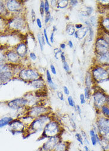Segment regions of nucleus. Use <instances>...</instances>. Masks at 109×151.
I'll use <instances>...</instances> for the list:
<instances>
[{"mask_svg":"<svg viewBox=\"0 0 109 151\" xmlns=\"http://www.w3.org/2000/svg\"><path fill=\"white\" fill-rule=\"evenodd\" d=\"M19 76L20 79L26 81L32 82L34 80L40 78L39 73L37 71L31 69H23L20 70Z\"/></svg>","mask_w":109,"mask_h":151,"instance_id":"423d86ee","label":"nucleus"},{"mask_svg":"<svg viewBox=\"0 0 109 151\" xmlns=\"http://www.w3.org/2000/svg\"><path fill=\"white\" fill-rule=\"evenodd\" d=\"M79 151H84L83 149H79Z\"/></svg>","mask_w":109,"mask_h":151,"instance_id":"052dcab7","label":"nucleus"},{"mask_svg":"<svg viewBox=\"0 0 109 151\" xmlns=\"http://www.w3.org/2000/svg\"><path fill=\"white\" fill-rule=\"evenodd\" d=\"M10 26L16 29H21L24 24V21L21 17H16L9 22Z\"/></svg>","mask_w":109,"mask_h":151,"instance_id":"ddd939ff","label":"nucleus"},{"mask_svg":"<svg viewBox=\"0 0 109 151\" xmlns=\"http://www.w3.org/2000/svg\"><path fill=\"white\" fill-rule=\"evenodd\" d=\"M93 36H94V32L93 29L90 27H89V34H88V42H91L92 41L93 39Z\"/></svg>","mask_w":109,"mask_h":151,"instance_id":"72a5a7b5","label":"nucleus"},{"mask_svg":"<svg viewBox=\"0 0 109 151\" xmlns=\"http://www.w3.org/2000/svg\"><path fill=\"white\" fill-rule=\"evenodd\" d=\"M60 47H61L62 49H65V48H66V45H65V44H64V43L61 44H60Z\"/></svg>","mask_w":109,"mask_h":151,"instance_id":"13d9d810","label":"nucleus"},{"mask_svg":"<svg viewBox=\"0 0 109 151\" xmlns=\"http://www.w3.org/2000/svg\"><path fill=\"white\" fill-rule=\"evenodd\" d=\"M49 10V5L48 1L46 0V1H45V13H48Z\"/></svg>","mask_w":109,"mask_h":151,"instance_id":"37998d69","label":"nucleus"},{"mask_svg":"<svg viewBox=\"0 0 109 151\" xmlns=\"http://www.w3.org/2000/svg\"><path fill=\"white\" fill-rule=\"evenodd\" d=\"M62 133V127L59 123L54 120H51L45 125L39 139L42 140L45 138L48 139L57 136H61Z\"/></svg>","mask_w":109,"mask_h":151,"instance_id":"f257e3e1","label":"nucleus"},{"mask_svg":"<svg viewBox=\"0 0 109 151\" xmlns=\"http://www.w3.org/2000/svg\"><path fill=\"white\" fill-rule=\"evenodd\" d=\"M92 77L91 75L88 72L87 74V76L85 78V84H86V87H91V84H92V82H93V80H92Z\"/></svg>","mask_w":109,"mask_h":151,"instance_id":"c85d7f7f","label":"nucleus"},{"mask_svg":"<svg viewBox=\"0 0 109 151\" xmlns=\"http://www.w3.org/2000/svg\"><path fill=\"white\" fill-rule=\"evenodd\" d=\"M50 68H51V70L52 73L54 75H56L57 72H56V70L55 66H54L53 65H51Z\"/></svg>","mask_w":109,"mask_h":151,"instance_id":"a18cd8bd","label":"nucleus"},{"mask_svg":"<svg viewBox=\"0 0 109 151\" xmlns=\"http://www.w3.org/2000/svg\"><path fill=\"white\" fill-rule=\"evenodd\" d=\"M93 78L97 83H103L109 79V73L108 71L101 67L97 66L93 71Z\"/></svg>","mask_w":109,"mask_h":151,"instance_id":"39448f33","label":"nucleus"},{"mask_svg":"<svg viewBox=\"0 0 109 151\" xmlns=\"http://www.w3.org/2000/svg\"><path fill=\"white\" fill-rule=\"evenodd\" d=\"M97 133L101 138L109 141V119L102 116L97 119Z\"/></svg>","mask_w":109,"mask_h":151,"instance_id":"7ed1b4c3","label":"nucleus"},{"mask_svg":"<svg viewBox=\"0 0 109 151\" xmlns=\"http://www.w3.org/2000/svg\"><path fill=\"white\" fill-rule=\"evenodd\" d=\"M91 90H90V87H86L84 90V96L85 97L86 100H89L90 99L91 97Z\"/></svg>","mask_w":109,"mask_h":151,"instance_id":"473e14b6","label":"nucleus"},{"mask_svg":"<svg viewBox=\"0 0 109 151\" xmlns=\"http://www.w3.org/2000/svg\"><path fill=\"white\" fill-rule=\"evenodd\" d=\"M46 76H47V82L48 84L49 85V86L53 90H56V84H54L52 81L51 76V74L49 73V71L48 70H47L46 72Z\"/></svg>","mask_w":109,"mask_h":151,"instance_id":"393cba45","label":"nucleus"},{"mask_svg":"<svg viewBox=\"0 0 109 151\" xmlns=\"http://www.w3.org/2000/svg\"><path fill=\"white\" fill-rule=\"evenodd\" d=\"M44 38L45 39V41H46V42L47 44L49 45L50 47H51V45L49 41V40H48V35H47V31H46V29H44Z\"/></svg>","mask_w":109,"mask_h":151,"instance_id":"4c0bfd02","label":"nucleus"},{"mask_svg":"<svg viewBox=\"0 0 109 151\" xmlns=\"http://www.w3.org/2000/svg\"><path fill=\"white\" fill-rule=\"evenodd\" d=\"M57 97H59V99L62 100V101H64L65 100V99H64V96H63V94L62 93V92L61 91H58L57 93Z\"/></svg>","mask_w":109,"mask_h":151,"instance_id":"79ce46f5","label":"nucleus"},{"mask_svg":"<svg viewBox=\"0 0 109 151\" xmlns=\"http://www.w3.org/2000/svg\"><path fill=\"white\" fill-rule=\"evenodd\" d=\"M28 104V100L26 98H17L11 100L7 104V106L14 110H19L25 107Z\"/></svg>","mask_w":109,"mask_h":151,"instance_id":"9d476101","label":"nucleus"},{"mask_svg":"<svg viewBox=\"0 0 109 151\" xmlns=\"http://www.w3.org/2000/svg\"><path fill=\"white\" fill-rule=\"evenodd\" d=\"M101 27L105 32L109 34V18L106 17L101 21Z\"/></svg>","mask_w":109,"mask_h":151,"instance_id":"b1692460","label":"nucleus"},{"mask_svg":"<svg viewBox=\"0 0 109 151\" xmlns=\"http://www.w3.org/2000/svg\"><path fill=\"white\" fill-rule=\"evenodd\" d=\"M37 25L38 26V27L39 28H42V23H41V21L39 19H37Z\"/></svg>","mask_w":109,"mask_h":151,"instance_id":"8fccbe9b","label":"nucleus"},{"mask_svg":"<svg viewBox=\"0 0 109 151\" xmlns=\"http://www.w3.org/2000/svg\"><path fill=\"white\" fill-rule=\"evenodd\" d=\"M77 3H78V1H75V0H74V1H70V4L72 7H75V6H76L77 4Z\"/></svg>","mask_w":109,"mask_h":151,"instance_id":"3c124183","label":"nucleus"},{"mask_svg":"<svg viewBox=\"0 0 109 151\" xmlns=\"http://www.w3.org/2000/svg\"><path fill=\"white\" fill-rule=\"evenodd\" d=\"M94 105L97 111H100L101 108L108 104L109 96L101 90H97L93 94Z\"/></svg>","mask_w":109,"mask_h":151,"instance_id":"20e7f679","label":"nucleus"},{"mask_svg":"<svg viewBox=\"0 0 109 151\" xmlns=\"http://www.w3.org/2000/svg\"><path fill=\"white\" fill-rule=\"evenodd\" d=\"M68 45L70 47V48H72L73 47V42H72V41H68Z\"/></svg>","mask_w":109,"mask_h":151,"instance_id":"4d7b16f0","label":"nucleus"},{"mask_svg":"<svg viewBox=\"0 0 109 151\" xmlns=\"http://www.w3.org/2000/svg\"><path fill=\"white\" fill-rule=\"evenodd\" d=\"M60 57H61V59H62V60L63 62H66V58H65V53L64 52H62V53L60 55Z\"/></svg>","mask_w":109,"mask_h":151,"instance_id":"603ef678","label":"nucleus"},{"mask_svg":"<svg viewBox=\"0 0 109 151\" xmlns=\"http://www.w3.org/2000/svg\"><path fill=\"white\" fill-rule=\"evenodd\" d=\"M75 138L76 139V140L78 142V143L82 145L83 146L84 145V138L82 137V136L81 135L80 133H76L75 134Z\"/></svg>","mask_w":109,"mask_h":151,"instance_id":"7c9ffc66","label":"nucleus"},{"mask_svg":"<svg viewBox=\"0 0 109 151\" xmlns=\"http://www.w3.org/2000/svg\"><path fill=\"white\" fill-rule=\"evenodd\" d=\"M14 119L10 116L3 117L0 120V127L3 128L6 125H9Z\"/></svg>","mask_w":109,"mask_h":151,"instance_id":"5701e85b","label":"nucleus"},{"mask_svg":"<svg viewBox=\"0 0 109 151\" xmlns=\"http://www.w3.org/2000/svg\"><path fill=\"white\" fill-rule=\"evenodd\" d=\"M70 143L69 142L60 141L53 151H69Z\"/></svg>","mask_w":109,"mask_h":151,"instance_id":"4468645a","label":"nucleus"},{"mask_svg":"<svg viewBox=\"0 0 109 151\" xmlns=\"http://www.w3.org/2000/svg\"><path fill=\"white\" fill-rule=\"evenodd\" d=\"M107 71H108V73H109V67H108V69H107Z\"/></svg>","mask_w":109,"mask_h":151,"instance_id":"680f3d73","label":"nucleus"},{"mask_svg":"<svg viewBox=\"0 0 109 151\" xmlns=\"http://www.w3.org/2000/svg\"><path fill=\"white\" fill-rule=\"evenodd\" d=\"M56 30H57L56 27V26H54V27H53V32H55Z\"/></svg>","mask_w":109,"mask_h":151,"instance_id":"bf43d9fd","label":"nucleus"},{"mask_svg":"<svg viewBox=\"0 0 109 151\" xmlns=\"http://www.w3.org/2000/svg\"><path fill=\"white\" fill-rule=\"evenodd\" d=\"M7 58L9 61L12 63H16L19 60V56L17 53L14 52H10L7 53Z\"/></svg>","mask_w":109,"mask_h":151,"instance_id":"412c9836","label":"nucleus"},{"mask_svg":"<svg viewBox=\"0 0 109 151\" xmlns=\"http://www.w3.org/2000/svg\"><path fill=\"white\" fill-rule=\"evenodd\" d=\"M54 54H55L56 58L57 59H58V58H57L58 55L60 54V53H62V50L60 49H59V48H55V49L54 50Z\"/></svg>","mask_w":109,"mask_h":151,"instance_id":"58836bf2","label":"nucleus"},{"mask_svg":"<svg viewBox=\"0 0 109 151\" xmlns=\"http://www.w3.org/2000/svg\"><path fill=\"white\" fill-rule=\"evenodd\" d=\"M66 32L67 34L69 35H73V34H75L76 31H75V27L74 25L72 24H69L67 26L66 28Z\"/></svg>","mask_w":109,"mask_h":151,"instance_id":"cd10ccee","label":"nucleus"},{"mask_svg":"<svg viewBox=\"0 0 109 151\" xmlns=\"http://www.w3.org/2000/svg\"><path fill=\"white\" fill-rule=\"evenodd\" d=\"M31 18H32V22H34L35 21V19H36V14H35V12L33 9L31 10Z\"/></svg>","mask_w":109,"mask_h":151,"instance_id":"c03bdc74","label":"nucleus"},{"mask_svg":"<svg viewBox=\"0 0 109 151\" xmlns=\"http://www.w3.org/2000/svg\"><path fill=\"white\" fill-rule=\"evenodd\" d=\"M75 27V28H77V29H81L82 28H83V26H82V24H76Z\"/></svg>","mask_w":109,"mask_h":151,"instance_id":"6e6d98bb","label":"nucleus"},{"mask_svg":"<svg viewBox=\"0 0 109 151\" xmlns=\"http://www.w3.org/2000/svg\"><path fill=\"white\" fill-rule=\"evenodd\" d=\"M60 141H62L60 136L48 138L47 140L43 143L42 146L39 147L38 151H53Z\"/></svg>","mask_w":109,"mask_h":151,"instance_id":"0eeeda50","label":"nucleus"},{"mask_svg":"<svg viewBox=\"0 0 109 151\" xmlns=\"http://www.w3.org/2000/svg\"><path fill=\"white\" fill-rule=\"evenodd\" d=\"M51 120V118L47 114L34 119L27 129L28 133H29V136L43 131L45 125Z\"/></svg>","mask_w":109,"mask_h":151,"instance_id":"f03ea898","label":"nucleus"},{"mask_svg":"<svg viewBox=\"0 0 109 151\" xmlns=\"http://www.w3.org/2000/svg\"><path fill=\"white\" fill-rule=\"evenodd\" d=\"M95 51L98 56L109 52V44L103 38H98L95 42Z\"/></svg>","mask_w":109,"mask_h":151,"instance_id":"1a4fd4ad","label":"nucleus"},{"mask_svg":"<svg viewBox=\"0 0 109 151\" xmlns=\"http://www.w3.org/2000/svg\"><path fill=\"white\" fill-rule=\"evenodd\" d=\"M90 140L91 144L93 146H95L99 142L100 140V137L98 133H96V132L92 129L90 131Z\"/></svg>","mask_w":109,"mask_h":151,"instance_id":"f3484780","label":"nucleus"},{"mask_svg":"<svg viewBox=\"0 0 109 151\" xmlns=\"http://www.w3.org/2000/svg\"><path fill=\"white\" fill-rule=\"evenodd\" d=\"M69 1L67 0H60L57 1V7L60 9H65L68 6Z\"/></svg>","mask_w":109,"mask_h":151,"instance_id":"c756f323","label":"nucleus"},{"mask_svg":"<svg viewBox=\"0 0 109 151\" xmlns=\"http://www.w3.org/2000/svg\"><path fill=\"white\" fill-rule=\"evenodd\" d=\"M63 88L64 93H65L66 95H69V94H70V91H69V88H68L66 86H63Z\"/></svg>","mask_w":109,"mask_h":151,"instance_id":"49530a36","label":"nucleus"},{"mask_svg":"<svg viewBox=\"0 0 109 151\" xmlns=\"http://www.w3.org/2000/svg\"><path fill=\"white\" fill-rule=\"evenodd\" d=\"M83 150L84 151H91L90 149V147H89V146H87V145H85L83 147Z\"/></svg>","mask_w":109,"mask_h":151,"instance_id":"5fc2aeb1","label":"nucleus"},{"mask_svg":"<svg viewBox=\"0 0 109 151\" xmlns=\"http://www.w3.org/2000/svg\"><path fill=\"white\" fill-rule=\"evenodd\" d=\"M54 32H52L51 34V36H50V41L51 43L54 42Z\"/></svg>","mask_w":109,"mask_h":151,"instance_id":"864d4df0","label":"nucleus"},{"mask_svg":"<svg viewBox=\"0 0 109 151\" xmlns=\"http://www.w3.org/2000/svg\"><path fill=\"white\" fill-rule=\"evenodd\" d=\"M9 125L10 127L11 132L13 134H20L24 132V129H25L24 125L23 122L19 119H14Z\"/></svg>","mask_w":109,"mask_h":151,"instance_id":"9b49d317","label":"nucleus"},{"mask_svg":"<svg viewBox=\"0 0 109 151\" xmlns=\"http://www.w3.org/2000/svg\"><path fill=\"white\" fill-rule=\"evenodd\" d=\"M88 32H89V27H83L80 29H78L77 31H76L75 34V36L76 38H78L80 40L82 39L85 37Z\"/></svg>","mask_w":109,"mask_h":151,"instance_id":"a211bd4d","label":"nucleus"},{"mask_svg":"<svg viewBox=\"0 0 109 151\" xmlns=\"http://www.w3.org/2000/svg\"><path fill=\"white\" fill-rule=\"evenodd\" d=\"M98 61L103 65L109 66V52L98 56Z\"/></svg>","mask_w":109,"mask_h":151,"instance_id":"aec40b11","label":"nucleus"},{"mask_svg":"<svg viewBox=\"0 0 109 151\" xmlns=\"http://www.w3.org/2000/svg\"><path fill=\"white\" fill-rule=\"evenodd\" d=\"M12 77H13V73L10 70L1 72V76H0L1 84H3L5 83H7L11 79Z\"/></svg>","mask_w":109,"mask_h":151,"instance_id":"dca6fc26","label":"nucleus"},{"mask_svg":"<svg viewBox=\"0 0 109 151\" xmlns=\"http://www.w3.org/2000/svg\"><path fill=\"white\" fill-rule=\"evenodd\" d=\"M100 111L103 116L109 119V105H108L103 106Z\"/></svg>","mask_w":109,"mask_h":151,"instance_id":"a878e982","label":"nucleus"},{"mask_svg":"<svg viewBox=\"0 0 109 151\" xmlns=\"http://www.w3.org/2000/svg\"><path fill=\"white\" fill-rule=\"evenodd\" d=\"M91 151H94V150H91Z\"/></svg>","mask_w":109,"mask_h":151,"instance_id":"e2e57ef3","label":"nucleus"},{"mask_svg":"<svg viewBox=\"0 0 109 151\" xmlns=\"http://www.w3.org/2000/svg\"><path fill=\"white\" fill-rule=\"evenodd\" d=\"M27 52H28V49H27L26 45L24 43H20L17 45L16 47V53L20 57H24Z\"/></svg>","mask_w":109,"mask_h":151,"instance_id":"2eb2a0df","label":"nucleus"},{"mask_svg":"<svg viewBox=\"0 0 109 151\" xmlns=\"http://www.w3.org/2000/svg\"><path fill=\"white\" fill-rule=\"evenodd\" d=\"M90 23L92 25V26H93L94 27H96L97 23L96 17H94V16H91L90 19Z\"/></svg>","mask_w":109,"mask_h":151,"instance_id":"f704fd0d","label":"nucleus"},{"mask_svg":"<svg viewBox=\"0 0 109 151\" xmlns=\"http://www.w3.org/2000/svg\"><path fill=\"white\" fill-rule=\"evenodd\" d=\"M30 84L34 88H36L38 90H42L45 86L44 81L42 79H40V78L31 82Z\"/></svg>","mask_w":109,"mask_h":151,"instance_id":"6ab92c4d","label":"nucleus"},{"mask_svg":"<svg viewBox=\"0 0 109 151\" xmlns=\"http://www.w3.org/2000/svg\"><path fill=\"white\" fill-rule=\"evenodd\" d=\"M50 19H51V13L50 12H48L45 15V23H47L49 20H50Z\"/></svg>","mask_w":109,"mask_h":151,"instance_id":"a19ab883","label":"nucleus"},{"mask_svg":"<svg viewBox=\"0 0 109 151\" xmlns=\"http://www.w3.org/2000/svg\"><path fill=\"white\" fill-rule=\"evenodd\" d=\"M63 67L64 68V69L66 71V72H69L70 70V67L68 65V63H67V62H63Z\"/></svg>","mask_w":109,"mask_h":151,"instance_id":"ea45409f","label":"nucleus"},{"mask_svg":"<svg viewBox=\"0 0 109 151\" xmlns=\"http://www.w3.org/2000/svg\"><path fill=\"white\" fill-rule=\"evenodd\" d=\"M98 144L100 146L102 151H109V141L108 140L100 137V140Z\"/></svg>","mask_w":109,"mask_h":151,"instance_id":"4be33fe9","label":"nucleus"},{"mask_svg":"<svg viewBox=\"0 0 109 151\" xmlns=\"http://www.w3.org/2000/svg\"><path fill=\"white\" fill-rule=\"evenodd\" d=\"M29 56H30V58L33 60H35L37 59V56L34 53H31L29 55Z\"/></svg>","mask_w":109,"mask_h":151,"instance_id":"de8ad7c7","label":"nucleus"},{"mask_svg":"<svg viewBox=\"0 0 109 151\" xmlns=\"http://www.w3.org/2000/svg\"><path fill=\"white\" fill-rule=\"evenodd\" d=\"M39 10H40V13H41V16L43 17L44 16V14L45 12V3L43 1L41 2Z\"/></svg>","mask_w":109,"mask_h":151,"instance_id":"c9c22d12","label":"nucleus"},{"mask_svg":"<svg viewBox=\"0 0 109 151\" xmlns=\"http://www.w3.org/2000/svg\"><path fill=\"white\" fill-rule=\"evenodd\" d=\"M79 98H80V102L81 105H84L86 103V99L84 96V94H80Z\"/></svg>","mask_w":109,"mask_h":151,"instance_id":"e433bc0d","label":"nucleus"},{"mask_svg":"<svg viewBox=\"0 0 109 151\" xmlns=\"http://www.w3.org/2000/svg\"><path fill=\"white\" fill-rule=\"evenodd\" d=\"M48 111V109L45 107H44L41 105H36L31 108L28 110L26 115L31 117L33 119H35L40 116L47 114Z\"/></svg>","mask_w":109,"mask_h":151,"instance_id":"6e6552de","label":"nucleus"},{"mask_svg":"<svg viewBox=\"0 0 109 151\" xmlns=\"http://www.w3.org/2000/svg\"><path fill=\"white\" fill-rule=\"evenodd\" d=\"M67 102H68V104H69L70 106H71L72 108H74L75 109L76 108V105L75 104V100H73V99L72 96H69L67 97Z\"/></svg>","mask_w":109,"mask_h":151,"instance_id":"2f4dec72","label":"nucleus"},{"mask_svg":"<svg viewBox=\"0 0 109 151\" xmlns=\"http://www.w3.org/2000/svg\"><path fill=\"white\" fill-rule=\"evenodd\" d=\"M6 7L10 12H19L21 10L22 7L19 1H15V0H10L7 1Z\"/></svg>","mask_w":109,"mask_h":151,"instance_id":"f8f14e48","label":"nucleus"},{"mask_svg":"<svg viewBox=\"0 0 109 151\" xmlns=\"http://www.w3.org/2000/svg\"><path fill=\"white\" fill-rule=\"evenodd\" d=\"M38 42L40 45V48L41 50V51H43L44 50V45L45 44V39H44V36H43L41 34H38Z\"/></svg>","mask_w":109,"mask_h":151,"instance_id":"bb28decb","label":"nucleus"},{"mask_svg":"<svg viewBox=\"0 0 109 151\" xmlns=\"http://www.w3.org/2000/svg\"><path fill=\"white\" fill-rule=\"evenodd\" d=\"M75 109L76 110L77 112L80 115H81V113H82V110H81V108H80V106H79V105H76Z\"/></svg>","mask_w":109,"mask_h":151,"instance_id":"09e8293b","label":"nucleus"}]
</instances>
